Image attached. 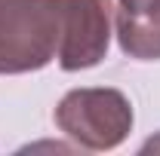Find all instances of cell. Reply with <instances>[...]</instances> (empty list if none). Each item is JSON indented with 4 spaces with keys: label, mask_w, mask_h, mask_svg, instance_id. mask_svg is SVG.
<instances>
[{
    "label": "cell",
    "mask_w": 160,
    "mask_h": 156,
    "mask_svg": "<svg viewBox=\"0 0 160 156\" xmlns=\"http://www.w3.org/2000/svg\"><path fill=\"white\" fill-rule=\"evenodd\" d=\"M59 37L62 0H0V74L43 71Z\"/></svg>",
    "instance_id": "cell-1"
},
{
    "label": "cell",
    "mask_w": 160,
    "mask_h": 156,
    "mask_svg": "<svg viewBox=\"0 0 160 156\" xmlns=\"http://www.w3.org/2000/svg\"><path fill=\"white\" fill-rule=\"evenodd\" d=\"M132 104L120 89H71L56 104V126L86 150H114L132 132Z\"/></svg>",
    "instance_id": "cell-2"
},
{
    "label": "cell",
    "mask_w": 160,
    "mask_h": 156,
    "mask_svg": "<svg viewBox=\"0 0 160 156\" xmlns=\"http://www.w3.org/2000/svg\"><path fill=\"white\" fill-rule=\"evenodd\" d=\"M111 0H62L59 67L68 74L96 67L111 46Z\"/></svg>",
    "instance_id": "cell-3"
},
{
    "label": "cell",
    "mask_w": 160,
    "mask_h": 156,
    "mask_svg": "<svg viewBox=\"0 0 160 156\" xmlns=\"http://www.w3.org/2000/svg\"><path fill=\"white\" fill-rule=\"evenodd\" d=\"M117 43L136 61L160 58V0H117Z\"/></svg>",
    "instance_id": "cell-4"
}]
</instances>
